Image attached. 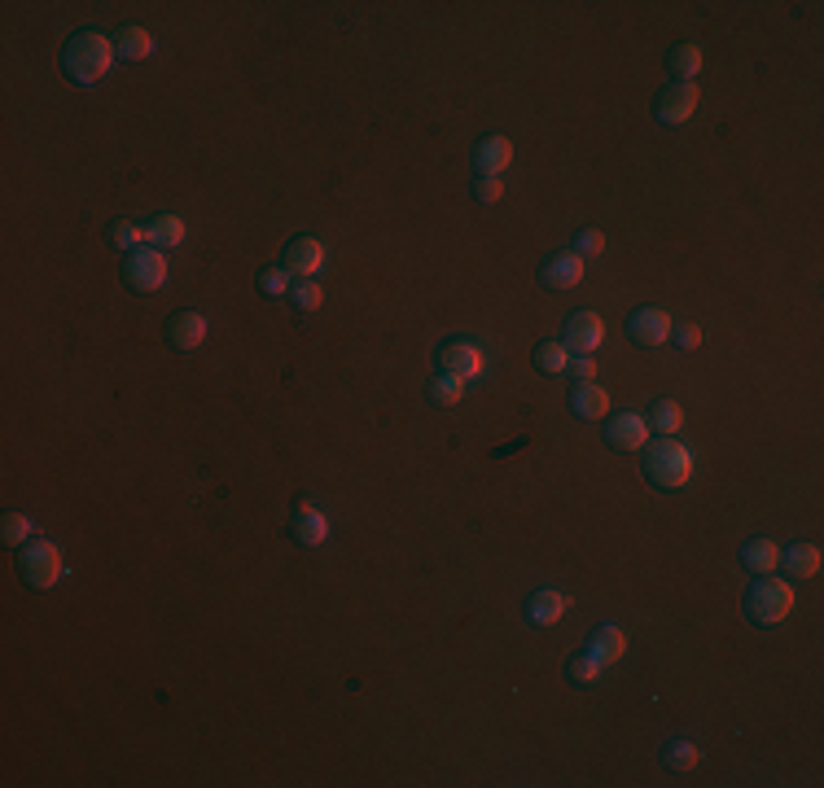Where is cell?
<instances>
[{"label": "cell", "mask_w": 824, "mask_h": 788, "mask_svg": "<svg viewBox=\"0 0 824 788\" xmlns=\"http://www.w3.org/2000/svg\"><path fill=\"white\" fill-rule=\"evenodd\" d=\"M110 62H114V40L101 36V31H75V36L66 40V49H62V71L71 75L79 88L106 79Z\"/></svg>", "instance_id": "obj_1"}, {"label": "cell", "mask_w": 824, "mask_h": 788, "mask_svg": "<svg viewBox=\"0 0 824 788\" xmlns=\"http://www.w3.org/2000/svg\"><path fill=\"white\" fill-rule=\"evenodd\" d=\"M645 478L658 486V491H680L684 482L693 478V451L675 438H658L654 447L645 451Z\"/></svg>", "instance_id": "obj_2"}, {"label": "cell", "mask_w": 824, "mask_h": 788, "mask_svg": "<svg viewBox=\"0 0 824 788\" xmlns=\"http://www.w3.org/2000/svg\"><path fill=\"white\" fill-rule=\"evenodd\" d=\"M789 609H794V591H789V583H781V578L772 574H759L746 591V618L754 622V627H776V622L789 618Z\"/></svg>", "instance_id": "obj_3"}, {"label": "cell", "mask_w": 824, "mask_h": 788, "mask_svg": "<svg viewBox=\"0 0 824 788\" xmlns=\"http://www.w3.org/2000/svg\"><path fill=\"white\" fill-rule=\"evenodd\" d=\"M18 574L27 587H53L62 578V552L53 548L49 539H27L18 552Z\"/></svg>", "instance_id": "obj_4"}, {"label": "cell", "mask_w": 824, "mask_h": 788, "mask_svg": "<svg viewBox=\"0 0 824 788\" xmlns=\"http://www.w3.org/2000/svg\"><path fill=\"white\" fill-rule=\"evenodd\" d=\"M123 281H128V289H136V294H158L167 281V254L154 246L123 254Z\"/></svg>", "instance_id": "obj_5"}, {"label": "cell", "mask_w": 824, "mask_h": 788, "mask_svg": "<svg viewBox=\"0 0 824 788\" xmlns=\"http://www.w3.org/2000/svg\"><path fill=\"white\" fill-rule=\"evenodd\" d=\"M697 101H702L697 84H667L658 92V101H654V114H658V123L680 127V123H689L697 114Z\"/></svg>", "instance_id": "obj_6"}, {"label": "cell", "mask_w": 824, "mask_h": 788, "mask_svg": "<svg viewBox=\"0 0 824 788\" xmlns=\"http://www.w3.org/2000/svg\"><path fill=\"white\" fill-rule=\"evenodd\" d=\"M671 316L662 307H636L632 316H627V333H632L636 346H645V351H658L662 342L671 338Z\"/></svg>", "instance_id": "obj_7"}, {"label": "cell", "mask_w": 824, "mask_h": 788, "mask_svg": "<svg viewBox=\"0 0 824 788\" xmlns=\"http://www.w3.org/2000/svg\"><path fill=\"white\" fill-rule=\"evenodd\" d=\"M281 268L290 272V276H299V281H312V276L325 268V246H320L316 237H294L290 246L281 250Z\"/></svg>", "instance_id": "obj_8"}, {"label": "cell", "mask_w": 824, "mask_h": 788, "mask_svg": "<svg viewBox=\"0 0 824 788\" xmlns=\"http://www.w3.org/2000/svg\"><path fill=\"white\" fill-rule=\"evenodd\" d=\"M601 342H605V324H601L597 311H575V316L566 320L562 346H566L570 355H592Z\"/></svg>", "instance_id": "obj_9"}, {"label": "cell", "mask_w": 824, "mask_h": 788, "mask_svg": "<svg viewBox=\"0 0 824 788\" xmlns=\"http://www.w3.org/2000/svg\"><path fill=\"white\" fill-rule=\"evenodd\" d=\"M439 368L469 381V377L483 373V351H478L474 342H465V338H452V342H443V351H439Z\"/></svg>", "instance_id": "obj_10"}, {"label": "cell", "mask_w": 824, "mask_h": 788, "mask_svg": "<svg viewBox=\"0 0 824 788\" xmlns=\"http://www.w3.org/2000/svg\"><path fill=\"white\" fill-rule=\"evenodd\" d=\"M583 281V259L575 250L570 254H548V259L540 263V285L553 289V294H562V289H575Z\"/></svg>", "instance_id": "obj_11"}, {"label": "cell", "mask_w": 824, "mask_h": 788, "mask_svg": "<svg viewBox=\"0 0 824 788\" xmlns=\"http://www.w3.org/2000/svg\"><path fill=\"white\" fill-rule=\"evenodd\" d=\"M290 539L294 543H303V548H320V543L329 539V521H325V513H320L316 504H299L290 513Z\"/></svg>", "instance_id": "obj_12"}, {"label": "cell", "mask_w": 824, "mask_h": 788, "mask_svg": "<svg viewBox=\"0 0 824 788\" xmlns=\"http://www.w3.org/2000/svg\"><path fill=\"white\" fill-rule=\"evenodd\" d=\"M202 342H206L202 311H176V316L167 320V346H176V351H198Z\"/></svg>", "instance_id": "obj_13"}, {"label": "cell", "mask_w": 824, "mask_h": 788, "mask_svg": "<svg viewBox=\"0 0 824 788\" xmlns=\"http://www.w3.org/2000/svg\"><path fill=\"white\" fill-rule=\"evenodd\" d=\"M605 443H610L614 451H640L649 443V425L640 412H623L610 421V430H605Z\"/></svg>", "instance_id": "obj_14"}, {"label": "cell", "mask_w": 824, "mask_h": 788, "mask_svg": "<svg viewBox=\"0 0 824 788\" xmlns=\"http://www.w3.org/2000/svg\"><path fill=\"white\" fill-rule=\"evenodd\" d=\"M566 605H570V600L562 596V591L540 587V591H535V596H526L522 613H526V622H531V627H553V622H562Z\"/></svg>", "instance_id": "obj_15"}, {"label": "cell", "mask_w": 824, "mask_h": 788, "mask_svg": "<svg viewBox=\"0 0 824 788\" xmlns=\"http://www.w3.org/2000/svg\"><path fill=\"white\" fill-rule=\"evenodd\" d=\"M605 412H610V394L597 381H575V390H570V416L575 421H601Z\"/></svg>", "instance_id": "obj_16"}, {"label": "cell", "mask_w": 824, "mask_h": 788, "mask_svg": "<svg viewBox=\"0 0 824 788\" xmlns=\"http://www.w3.org/2000/svg\"><path fill=\"white\" fill-rule=\"evenodd\" d=\"M513 162V145H509V136H483V141L474 145V167H478V176H500Z\"/></svg>", "instance_id": "obj_17"}, {"label": "cell", "mask_w": 824, "mask_h": 788, "mask_svg": "<svg viewBox=\"0 0 824 788\" xmlns=\"http://www.w3.org/2000/svg\"><path fill=\"white\" fill-rule=\"evenodd\" d=\"M776 570H785L789 578H816L820 574V548L816 543H789V548H781Z\"/></svg>", "instance_id": "obj_18"}, {"label": "cell", "mask_w": 824, "mask_h": 788, "mask_svg": "<svg viewBox=\"0 0 824 788\" xmlns=\"http://www.w3.org/2000/svg\"><path fill=\"white\" fill-rule=\"evenodd\" d=\"M180 241H185V219L180 215H154L150 224H145V246H154V250H176Z\"/></svg>", "instance_id": "obj_19"}, {"label": "cell", "mask_w": 824, "mask_h": 788, "mask_svg": "<svg viewBox=\"0 0 824 788\" xmlns=\"http://www.w3.org/2000/svg\"><path fill=\"white\" fill-rule=\"evenodd\" d=\"M588 653L597 657L601 666L623 662V653H627V635L618 631V627H610V622H605V627H597V635H592V640H588Z\"/></svg>", "instance_id": "obj_20"}, {"label": "cell", "mask_w": 824, "mask_h": 788, "mask_svg": "<svg viewBox=\"0 0 824 788\" xmlns=\"http://www.w3.org/2000/svg\"><path fill=\"white\" fill-rule=\"evenodd\" d=\"M154 53V36L145 27H119V36H114V57H123V62H145V57Z\"/></svg>", "instance_id": "obj_21"}, {"label": "cell", "mask_w": 824, "mask_h": 788, "mask_svg": "<svg viewBox=\"0 0 824 788\" xmlns=\"http://www.w3.org/2000/svg\"><path fill=\"white\" fill-rule=\"evenodd\" d=\"M667 71H671V79L675 84H693L697 79V71H702V49L697 44H675V49L667 53Z\"/></svg>", "instance_id": "obj_22"}, {"label": "cell", "mask_w": 824, "mask_h": 788, "mask_svg": "<svg viewBox=\"0 0 824 788\" xmlns=\"http://www.w3.org/2000/svg\"><path fill=\"white\" fill-rule=\"evenodd\" d=\"M776 561H781V548H776L772 539H750V543H741V565L759 578V574H772L776 570Z\"/></svg>", "instance_id": "obj_23"}, {"label": "cell", "mask_w": 824, "mask_h": 788, "mask_svg": "<svg viewBox=\"0 0 824 788\" xmlns=\"http://www.w3.org/2000/svg\"><path fill=\"white\" fill-rule=\"evenodd\" d=\"M697 762H702V749H697L693 740H680V736H675V740H667V745H662V767L675 771V775L693 771Z\"/></svg>", "instance_id": "obj_24"}, {"label": "cell", "mask_w": 824, "mask_h": 788, "mask_svg": "<svg viewBox=\"0 0 824 788\" xmlns=\"http://www.w3.org/2000/svg\"><path fill=\"white\" fill-rule=\"evenodd\" d=\"M531 359H535V368H540L544 377H557V373H566V368H570V351L562 342H553V338H544L540 346H535Z\"/></svg>", "instance_id": "obj_25"}, {"label": "cell", "mask_w": 824, "mask_h": 788, "mask_svg": "<svg viewBox=\"0 0 824 788\" xmlns=\"http://www.w3.org/2000/svg\"><path fill=\"white\" fill-rule=\"evenodd\" d=\"M426 394H430L434 408H456V403L465 399V381H461V377H452V373H439V377H430Z\"/></svg>", "instance_id": "obj_26"}, {"label": "cell", "mask_w": 824, "mask_h": 788, "mask_svg": "<svg viewBox=\"0 0 824 788\" xmlns=\"http://www.w3.org/2000/svg\"><path fill=\"white\" fill-rule=\"evenodd\" d=\"M645 425H649V430H658V434H675V430L684 425V408H680L675 399H654V408H649Z\"/></svg>", "instance_id": "obj_27"}, {"label": "cell", "mask_w": 824, "mask_h": 788, "mask_svg": "<svg viewBox=\"0 0 824 788\" xmlns=\"http://www.w3.org/2000/svg\"><path fill=\"white\" fill-rule=\"evenodd\" d=\"M106 241H110L114 250L132 254V250H141V246H145V228H136L132 219H114V224H110V233H106Z\"/></svg>", "instance_id": "obj_28"}, {"label": "cell", "mask_w": 824, "mask_h": 788, "mask_svg": "<svg viewBox=\"0 0 824 788\" xmlns=\"http://www.w3.org/2000/svg\"><path fill=\"white\" fill-rule=\"evenodd\" d=\"M601 670H605V666L597 662V657H592L588 648H579V653H570V662H566V679H570V683H597Z\"/></svg>", "instance_id": "obj_29"}, {"label": "cell", "mask_w": 824, "mask_h": 788, "mask_svg": "<svg viewBox=\"0 0 824 788\" xmlns=\"http://www.w3.org/2000/svg\"><path fill=\"white\" fill-rule=\"evenodd\" d=\"M320 303H325V294H320L316 281H294L290 285V307L299 311V316H312V311H320Z\"/></svg>", "instance_id": "obj_30"}, {"label": "cell", "mask_w": 824, "mask_h": 788, "mask_svg": "<svg viewBox=\"0 0 824 788\" xmlns=\"http://www.w3.org/2000/svg\"><path fill=\"white\" fill-rule=\"evenodd\" d=\"M0 539L14 543V548H22V543L31 539V517L27 513H5V517H0Z\"/></svg>", "instance_id": "obj_31"}, {"label": "cell", "mask_w": 824, "mask_h": 788, "mask_svg": "<svg viewBox=\"0 0 824 788\" xmlns=\"http://www.w3.org/2000/svg\"><path fill=\"white\" fill-rule=\"evenodd\" d=\"M259 294L263 298H290V272L285 268H263L259 272Z\"/></svg>", "instance_id": "obj_32"}, {"label": "cell", "mask_w": 824, "mask_h": 788, "mask_svg": "<svg viewBox=\"0 0 824 788\" xmlns=\"http://www.w3.org/2000/svg\"><path fill=\"white\" fill-rule=\"evenodd\" d=\"M575 254H579V259H597V254H605V233H601V228H579V233H575Z\"/></svg>", "instance_id": "obj_33"}, {"label": "cell", "mask_w": 824, "mask_h": 788, "mask_svg": "<svg viewBox=\"0 0 824 788\" xmlns=\"http://www.w3.org/2000/svg\"><path fill=\"white\" fill-rule=\"evenodd\" d=\"M500 197H505V184H500V176H478V180H474V202L496 206Z\"/></svg>", "instance_id": "obj_34"}, {"label": "cell", "mask_w": 824, "mask_h": 788, "mask_svg": "<svg viewBox=\"0 0 824 788\" xmlns=\"http://www.w3.org/2000/svg\"><path fill=\"white\" fill-rule=\"evenodd\" d=\"M671 338H675L680 351H697V346H702V329H697L693 320L689 324H671Z\"/></svg>", "instance_id": "obj_35"}, {"label": "cell", "mask_w": 824, "mask_h": 788, "mask_svg": "<svg viewBox=\"0 0 824 788\" xmlns=\"http://www.w3.org/2000/svg\"><path fill=\"white\" fill-rule=\"evenodd\" d=\"M566 373L575 377V381H592V377H597V359H592V355H575Z\"/></svg>", "instance_id": "obj_36"}]
</instances>
